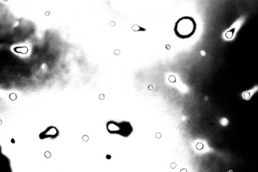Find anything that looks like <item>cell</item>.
<instances>
[{
	"instance_id": "obj_2",
	"label": "cell",
	"mask_w": 258,
	"mask_h": 172,
	"mask_svg": "<svg viewBox=\"0 0 258 172\" xmlns=\"http://www.w3.org/2000/svg\"><path fill=\"white\" fill-rule=\"evenodd\" d=\"M106 128L107 132L111 134L120 135V136L127 138L132 134L134 128L131 123L127 121L122 122H116L110 121L107 123Z\"/></svg>"
},
{
	"instance_id": "obj_3",
	"label": "cell",
	"mask_w": 258,
	"mask_h": 172,
	"mask_svg": "<svg viewBox=\"0 0 258 172\" xmlns=\"http://www.w3.org/2000/svg\"><path fill=\"white\" fill-rule=\"evenodd\" d=\"M58 135H59V132H58V129L55 127L50 126L41 133L39 137L41 140H44L46 138L55 139L57 138Z\"/></svg>"
},
{
	"instance_id": "obj_1",
	"label": "cell",
	"mask_w": 258,
	"mask_h": 172,
	"mask_svg": "<svg viewBox=\"0 0 258 172\" xmlns=\"http://www.w3.org/2000/svg\"><path fill=\"white\" fill-rule=\"evenodd\" d=\"M197 30V23L192 17H183L175 23L174 32L181 39L190 38Z\"/></svg>"
}]
</instances>
